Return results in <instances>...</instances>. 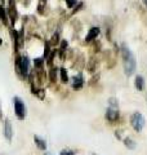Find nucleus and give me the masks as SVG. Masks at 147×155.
<instances>
[{
  "instance_id": "f257e3e1",
  "label": "nucleus",
  "mask_w": 147,
  "mask_h": 155,
  "mask_svg": "<svg viewBox=\"0 0 147 155\" xmlns=\"http://www.w3.org/2000/svg\"><path fill=\"white\" fill-rule=\"evenodd\" d=\"M120 52H121V57H122V65H124V72H125V75L126 76H132V75L134 74L136 69H137L136 57L133 54V52H132L125 44H121Z\"/></svg>"
},
{
  "instance_id": "f03ea898",
  "label": "nucleus",
  "mask_w": 147,
  "mask_h": 155,
  "mask_svg": "<svg viewBox=\"0 0 147 155\" xmlns=\"http://www.w3.org/2000/svg\"><path fill=\"white\" fill-rule=\"evenodd\" d=\"M14 66H16V72L21 79H26L28 76V69H30V60L27 56H16V61H14Z\"/></svg>"
},
{
  "instance_id": "7ed1b4c3",
  "label": "nucleus",
  "mask_w": 147,
  "mask_h": 155,
  "mask_svg": "<svg viewBox=\"0 0 147 155\" xmlns=\"http://www.w3.org/2000/svg\"><path fill=\"white\" fill-rule=\"evenodd\" d=\"M13 104H14V114L19 120H23L26 118V105L23 104V101L19 97H14L13 98Z\"/></svg>"
},
{
  "instance_id": "20e7f679",
  "label": "nucleus",
  "mask_w": 147,
  "mask_h": 155,
  "mask_svg": "<svg viewBox=\"0 0 147 155\" xmlns=\"http://www.w3.org/2000/svg\"><path fill=\"white\" fill-rule=\"evenodd\" d=\"M130 124L136 132H141L145 127V116L141 113H138V111H136L130 116Z\"/></svg>"
},
{
  "instance_id": "39448f33",
  "label": "nucleus",
  "mask_w": 147,
  "mask_h": 155,
  "mask_svg": "<svg viewBox=\"0 0 147 155\" xmlns=\"http://www.w3.org/2000/svg\"><path fill=\"white\" fill-rule=\"evenodd\" d=\"M3 134L5 140L8 142H12V138H13V127H12V123L9 119L4 120V124H3Z\"/></svg>"
},
{
  "instance_id": "423d86ee",
  "label": "nucleus",
  "mask_w": 147,
  "mask_h": 155,
  "mask_svg": "<svg viewBox=\"0 0 147 155\" xmlns=\"http://www.w3.org/2000/svg\"><path fill=\"white\" fill-rule=\"evenodd\" d=\"M7 13H8V17L11 18V25L13 26L18 18V13L16 9V2H14V0H9V7H8Z\"/></svg>"
},
{
  "instance_id": "0eeeda50",
  "label": "nucleus",
  "mask_w": 147,
  "mask_h": 155,
  "mask_svg": "<svg viewBox=\"0 0 147 155\" xmlns=\"http://www.w3.org/2000/svg\"><path fill=\"white\" fill-rule=\"evenodd\" d=\"M105 119L107 120V122H111V123L117 122V120L120 119V113H119V110L112 109V107H109V109L106 110Z\"/></svg>"
},
{
  "instance_id": "6e6552de",
  "label": "nucleus",
  "mask_w": 147,
  "mask_h": 155,
  "mask_svg": "<svg viewBox=\"0 0 147 155\" xmlns=\"http://www.w3.org/2000/svg\"><path fill=\"white\" fill-rule=\"evenodd\" d=\"M100 32H101L100 27H92L90 30L88 31V35L85 36V41H87V43H90V41H93V40H96L97 36L100 35Z\"/></svg>"
},
{
  "instance_id": "1a4fd4ad",
  "label": "nucleus",
  "mask_w": 147,
  "mask_h": 155,
  "mask_svg": "<svg viewBox=\"0 0 147 155\" xmlns=\"http://www.w3.org/2000/svg\"><path fill=\"white\" fill-rule=\"evenodd\" d=\"M83 85H84V79H83V75L79 74V75H75L72 79V88L75 91H79L83 88Z\"/></svg>"
},
{
  "instance_id": "9d476101",
  "label": "nucleus",
  "mask_w": 147,
  "mask_h": 155,
  "mask_svg": "<svg viewBox=\"0 0 147 155\" xmlns=\"http://www.w3.org/2000/svg\"><path fill=\"white\" fill-rule=\"evenodd\" d=\"M100 65V61H98L97 57H90L89 61H88V65H87V70L89 72H94V70Z\"/></svg>"
},
{
  "instance_id": "9b49d317",
  "label": "nucleus",
  "mask_w": 147,
  "mask_h": 155,
  "mask_svg": "<svg viewBox=\"0 0 147 155\" xmlns=\"http://www.w3.org/2000/svg\"><path fill=\"white\" fill-rule=\"evenodd\" d=\"M134 87L137 91H143L145 89V79L143 76L141 75H137L136 79H134Z\"/></svg>"
},
{
  "instance_id": "f8f14e48",
  "label": "nucleus",
  "mask_w": 147,
  "mask_h": 155,
  "mask_svg": "<svg viewBox=\"0 0 147 155\" xmlns=\"http://www.w3.org/2000/svg\"><path fill=\"white\" fill-rule=\"evenodd\" d=\"M34 142H35L36 146L40 149V150H47V142L45 140H43L41 137H39V136H34Z\"/></svg>"
},
{
  "instance_id": "ddd939ff",
  "label": "nucleus",
  "mask_w": 147,
  "mask_h": 155,
  "mask_svg": "<svg viewBox=\"0 0 147 155\" xmlns=\"http://www.w3.org/2000/svg\"><path fill=\"white\" fill-rule=\"evenodd\" d=\"M0 21H2L5 26H9V21H8V13L4 9L3 5H0Z\"/></svg>"
},
{
  "instance_id": "4468645a",
  "label": "nucleus",
  "mask_w": 147,
  "mask_h": 155,
  "mask_svg": "<svg viewBox=\"0 0 147 155\" xmlns=\"http://www.w3.org/2000/svg\"><path fill=\"white\" fill-rule=\"evenodd\" d=\"M31 91L36 97H39L40 100H44V97H45V91H44V88H35V87H31Z\"/></svg>"
},
{
  "instance_id": "2eb2a0df",
  "label": "nucleus",
  "mask_w": 147,
  "mask_h": 155,
  "mask_svg": "<svg viewBox=\"0 0 147 155\" xmlns=\"http://www.w3.org/2000/svg\"><path fill=\"white\" fill-rule=\"evenodd\" d=\"M67 47H68V43L67 40H62L61 41V49H60V57H61V60H65V52L67 51Z\"/></svg>"
},
{
  "instance_id": "dca6fc26",
  "label": "nucleus",
  "mask_w": 147,
  "mask_h": 155,
  "mask_svg": "<svg viewBox=\"0 0 147 155\" xmlns=\"http://www.w3.org/2000/svg\"><path fill=\"white\" fill-rule=\"evenodd\" d=\"M57 71H58L57 67H52V69L49 70V79H51L52 83H56L57 81Z\"/></svg>"
},
{
  "instance_id": "f3484780",
  "label": "nucleus",
  "mask_w": 147,
  "mask_h": 155,
  "mask_svg": "<svg viewBox=\"0 0 147 155\" xmlns=\"http://www.w3.org/2000/svg\"><path fill=\"white\" fill-rule=\"evenodd\" d=\"M122 141H124V145H125V146L128 147V149H130V150L136 149V142H134L132 138H129V137H125L124 140H122Z\"/></svg>"
},
{
  "instance_id": "a211bd4d",
  "label": "nucleus",
  "mask_w": 147,
  "mask_h": 155,
  "mask_svg": "<svg viewBox=\"0 0 147 155\" xmlns=\"http://www.w3.org/2000/svg\"><path fill=\"white\" fill-rule=\"evenodd\" d=\"M60 74H61L62 83H67V81H68V74H67V70L65 69V67H61V69H60Z\"/></svg>"
},
{
  "instance_id": "6ab92c4d",
  "label": "nucleus",
  "mask_w": 147,
  "mask_h": 155,
  "mask_svg": "<svg viewBox=\"0 0 147 155\" xmlns=\"http://www.w3.org/2000/svg\"><path fill=\"white\" fill-rule=\"evenodd\" d=\"M58 41H60V34H58V32H54V34H53V36H52V39L49 40V44L56 47V45L58 44Z\"/></svg>"
},
{
  "instance_id": "aec40b11",
  "label": "nucleus",
  "mask_w": 147,
  "mask_h": 155,
  "mask_svg": "<svg viewBox=\"0 0 147 155\" xmlns=\"http://www.w3.org/2000/svg\"><path fill=\"white\" fill-rule=\"evenodd\" d=\"M57 54V52L56 51H53V52H51V53H49V56H48V58H47V65L48 66H52L53 65V60H54V56Z\"/></svg>"
},
{
  "instance_id": "412c9836",
  "label": "nucleus",
  "mask_w": 147,
  "mask_h": 155,
  "mask_svg": "<svg viewBox=\"0 0 147 155\" xmlns=\"http://www.w3.org/2000/svg\"><path fill=\"white\" fill-rule=\"evenodd\" d=\"M77 150H71V149H65L60 153V155H76Z\"/></svg>"
},
{
  "instance_id": "4be33fe9",
  "label": "nucleus",
  "mask_w": 147,
  "mask_h": 155,
  "mask_svg": "<svg viewBox=\"0 0 147 155\" xmlns=\"http://www.w3.org/2000/svg\"><path fill=\"white\" fill-rule=\"evenodd\" d=\"M34 64H35V69H43L44 67V60L43 58H36V60L34 61Z\"/></svg>"
},
{
  "instance_id": "5701e85b",
  "label": "nucleus",
  "mask_w": 147,
  "mask_h": 155,
  "mask_svg": "<svg viewBox=\"0 0 147 155\" xmlns=\"http://www.w3.org/2000/svg\"><path fill=\"white\" fill-rule=\"evenodd\" d=\"M49 47H51V44H49V41L45 43V48H44V60H47L48 56H49V53H51V51H49Z\"/></svg>"
},
{
  "instance_id": "b1692460",
  "label": "nucleus",
  "mask_w": 147,
  "mask_h": 155,
  "mask_svg": "<svg viewBox=\"0 0 147 155\" xmlns=\"http://www.w3.org/2000/svg\"><path fill=\"white\" fill-rule=\"evenodd\" d=\"M109 105L112 106V109H116L117 106H119V104H117L116 98H114V97H112V98H109Z\"/></svg>"
},
{
  "instance_id": "393cba45",
  "label": "nucleus",
  "mask_w": 147,
  "mask_h": 155,
  "mask_svg": "<svg viewBox=\"0 0 147 155\" xmlns=\"http://www.w3.org/2000/svg\"><path fill=\"white\" fill-rule=\"evenodd\" d=\"M68 8H74L77 4V0H65Z\"/></svg>"
},
{
  "instance_id": "a878e982",
  "label": "nucleus",
  "mask_w": 147,
  "mask_h": 155,
  "mask_svg": "<svg viewBox=\"0 0 147 155\" xmlns=\"http://www.w3.org/2000/svg\"><path fill=\"white\" fill-rule=\"evenodd\" d=\"M101 51V41H96L94 43V52H100Z\"/></svg>"
},
{
  "instance_id": "bb28decb",
  "label": "nucleus",
  "mask_w": 147,
  "mask_h": 155,
  "mask_svg": "<svg viewBox=\"0 0 147 155\" xmlns=\"http://www.w3.org/2000/svg\"><path fill=\"white\" fill-rule=\"evenodd\" d=\"M83 4H84V3H79V4H77V5H79V7H76V8H74V11H72V14H75L77 11H80V9L83 8Z\"/></svg>"
},
{
  "instance_id": "cd10ccee",
  "label": "nucleus",
  "mask_w": 147,
  "mask_h": 155,
  "mask_svg": "<svg viewBox=\"0 0 147 155\" xmlns=\"http://www.w3.org/2000/svg\"><path fill=\"white\" fill-rule=\"evenodd\" d=\"M115 137L117 140H121V132H120V130H115Z\"/></svg>"
},
{
  "instance_id": "c85d7f7f",
  "label": "nucleus",
  "mask_w": 147,
  "mask_h": 155,
  "mask_svg": "<svg viewBox=\"0 0 147 155\" xmlns=\"http://www.w3.org/2000/svg\"><path fill=\"white\" fill-rule=\"evenodd\" d=\"M3 119V111H2V102H0V120Z\"/></svg>"
},
{
  "instance_id": "c756f323",
  "label": "nucleus",
  "mask_w": 147,
  "mask_h": 155,
  "mask_svg": "<svg viewBox=\"0 0 147 155\" xmlns=\"http://www.w3.org/2000/svg\"><path fill=\"white\" fill-rule=\"evenodd\" d=\"M143 3H145V5L147 7V0H143Z\"/></svg>"
},
{
  "instance_id": "7c9ffc66",
  "label": "nucleus",
  "mask_w": 147,
  "mask_h": 155,
  "mask_svg": "<svg viewBox=\"0 0 147 155\" xmlns=\"http://www.w3.org/2000/svg\"><path fill=\"white\" fill-rule=\"evenodd\" d=\"M45 155H49V154H45Z\"/></svg>"
},
{
  "instance_id": "2f4dec72",
  "label": "nucleus",
  "mask_w": 147,
  "mask_h": 155,
  "mask_svg": "<svg viewBox=\"0 0 147 155\" xmlns=\"http://www.w3.org/2000/svg\"><path fill=\"white\" fill-rule=\"evenodd\" d=\"M93 155H94V154H93Z\"/></svg>"
}]
</instances>
